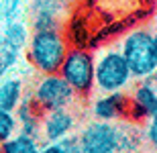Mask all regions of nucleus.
Returning a JSON list of instances; mask_svg holds the SVG:
<instances>
[{"label":"nucleus","instance_id":"obj_5","mask_svg":"<svg viewBox=\"0 0 157 153\" xmlns=\"http://www.w3.org/2000/svg\"><path fill=\"white\" fill-rule=\"evenodd\" d=\"M29 94L43 112L55 108H70L78 98L70 84L59 74H41V78L33 86V92Z\"/></svg>","mask_w":157,"mask_h":153},{"label":"nucleus","instance_id":"obj_10","mask_svg":"<svg viewBox=\"0 0 157 153\" xmlns=\"http://www.w3.org/2000/svg\"><path fill=\"white\" fill-rule=\"evenodd\" d=\"M63 4L55 0H33L31 6V29H61L63 18Z\"/></svg>","mask_w":157,"mask_h":153},{"label":"nucleus","instance_id":"obj_13","mask_svg":"<svg viewBox=\"0 0 157 153\" xmlns=\"http://www.w3.org/2000/svg\"><path fill=\"white\" fill-rule=\"evenodd\" d=\"M41 145V139L33 135H27L23 131H17L12 137H8L2 145L0 153H37Z\"/></svg>","mask_w":157,"mask_h":153},{"label":"nucleus","instance_id":"obj_19","mask_svg":"<svg viewBox=\"0 0 157 153\" xmlns=\"http://www.w3.org/2000/svg\"><path fill=\"white\" fill-rule=\"evenodd\" d=\"M151 80H153V84H155V88H157V71H155V74L151 76Z\"/></svg>","mask_w":157,"mask_h":153},{"label":"nucleus","instance_id":"obj_14","mask_svg":"<svg viewBox=\"0 0 157 153\" xmlns=\"http://www.w3.org/2000/svg\"><path fill=\"white\" fill-rule=\"evenodd\" d=\"M41 145H43V147H39L41 153H78L80 151L78 135H74V133L61 137V139H55V141L41 143Z\"/></svg>","mask_w":157,"mask_h":153},{"label":"nucleus","instance_id":"obj_6","mask_svg":"<svg viewBox=\"0 0 157 153\" xmlns=\"http://www.w3.org/2000/svg\"><path fill=\"white\" fill-rule=\"evenodd\" d=\"M82 153H117L118 151V123L94 118L78 133Z\"/></svg>","mask_w":157,"mask_h":153},{"label":"nucleus","instance_id":"obj_1","mask_svg":"<svg viewBox=\"0 0 157 153\" xmlns=\"http://www.w3.org/2000/svg\"><path fill=\"white\" fill-rule=\"evenodd\" d=\"M70 49L61 29H41L33 31L27 41V59L31 67L39 74H57L63 57Z\"/></svg>","mask_w":157,"mask_h":153},{"label":"nucleus","instance_id":"obj_3","mask_svg":"<svg viewBox=\"0 0 157 153\" xmlns=\"http://www.w3.org/2000/svg\"><path fill=\"white\" fill-rule=\"evenodd\" d=\"M135 78L128 70L121 49L104 47L94 55V84L98 92H121L131 86Z\"/></svg>","mask_w":157,"mask_h":153},{"label":"nucleus","instance_id":"obj_8","mask_svg":"<svg viewBox=\"0 0 157 153\" xmlns=\"http://www.w3.org/2000/svg\"><path fill=\"white\" fill-rule=\"evenodd\" d=\"M128 110H131V102L128 94L124 90L121 92H100L98 98H94L90 104V112L94 118L98 120H128Z\"/></svg>","mask_w":157,"mask_h":153},{"label":"nucleus","instance_id":"obj_4","mask_svg":"<svg viewBox=\"0 0 157 153\" xmlns=\"http://www.w3.org/2000/svg\"><path fill=\"white\" fill-rule=\"evenodd\" d=\"M80 98H90L96 90L94 84V53L86 47H70L57 71Z\"/></svg>","mask_w":157,"mask_h":153},{"label":"nucleus","instance_id":"obj_15","mask_svg":"<svg viewBox=\"0 0 157 153\" xmlns=\"http://www.w3.org/2000/svg\"><path fill=\"white\" fill-rule=\"evenodd\" d=\"M17 131H18V127H17V117H14V112L0 108V145H2L8 137L14 135Z\"/></svg>","mask_w":157,"mask_h":153},{"label":"nucleus","instance_id":"obj_2","mask_svg":"<svg viewBox=\"0 0 157 153\" xmlns=\"http://www.w3.org/2000/svg\"><path fill=\"white\" fill-rule=\"evenodd\" d=\"M121 53L128 63L135 80L151 78L157 71V59L153 53V33L145 27L128 31L121 41Z\"/></svg>","mask_w":157,"mask_h":153},{"label":"nucleus","instance_id":"obj_12","mask_svg":"<svg viewBox=\"0 0 157 153\" xmlns=\"http://www.w3.org/2000/svg\"><path fill=\"white\" fill-rule=\"evenodd\" d=\"M25 92V82L17 76H6L0 78V108L4 110H12L21 104Z\"/></svg>","mask_w":157,"mask_h":153},{"label":"nucleus","instance_id":"obj_18","mask_svg":"<svg viewBox=\"0 0 157 153\" xmlns=\"http://www.w3.org/2000/svg\"><path fill=\"white\" fill-rule=\"evenodd\" d=\"M55 2H59V4H63V6H70V4H74L76 0H55Z\"/></svg>","mask_w":157,"mask_h":153},{"label":"nucleus","instance_id":"obj_11","mask_svg":"<svg viewBox=\"0 0 157 153\" xmlns=\"http://www.w3.org/2000/svg\"><path fill=\"white\" fill-rule=\"evenodd\" d=\"M14 117H17V127L18 131H23L27 135H33L41 139V118H43V110L33 102L31 94L23 96L21 104L14 108Z\"/></svg>","mask_w":157,"mask_h":153},{"label":"nucleus","instance_id":"obj_9","mask_svg":"<svg viewBox=\"0 0 157 153\" xmlns=\"http://www.w3.org/2000/svg\"><path fill=\"white\" fill-rule=\"evenodd\" d=\"M76 114L70 108H55V110H47L43 112L41 118V143H49L55 139L74 133L76 129Z\"/></svg>","mask_w":157,"mask_h":153},{"label":"nucleus","instance_id":"obj_17","mask_svg":"<svg viewBox=\"0 0 157 153\" xmlns=\"http://www.w3.org/2000/svg\"><path fill=\"white\" fill-rule=\"evenodd\" d=\"M153 53H155V59H157V29L153 33Z\"/></svg>","mask_w":157,"mask_h":153},{"label":"nucleus","instance_id":"obj_16","mask_svg":"<svg viewBox=\"0 0 157 153\" xmlns=\"http://www.w3.org/2000/svg\"><path fill=\"white\" fill-rule=\"evenodd\" d=\"M143 137H145V143L149 145V147H151V149H157V110L145 120V127H143Z\"/></svg>","mask_w":157,"mask_h":153},{"label":"nucleus","instance_id":"obj_7","mask_svg":"<svg viewBox=\"0 0 157 153\" xmlns=\"http://www.w3.org/2000/svg\"><path fill=\"white\" fill-rule=\"evenodd\" d=\"M128 102H131L128 120L139 123V124L145 123L147 118L157 110V88L151 78L137 80V86L128 94Z\"/></svg>","mask_w":157,"mask_h":153}]
</instances>
